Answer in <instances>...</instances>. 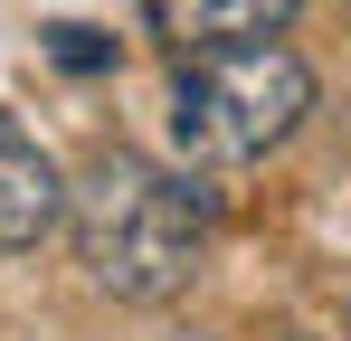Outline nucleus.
<instances>
[{
    "mask_svg": "<svg viewBox=\"0 0 351 341\" xmlns=\"http://www.w3.org/2000/svg\"><path fill=\"white\" fill-rule=\"evenodd\" d=\"M58 218L76 237V266L114 303H171L209 256V190L143 152H95Z\"/></svg>",
    "mask_w": 351,
    "mask_h": 341,
    "instance_id": "f257e3e1",
    "label": "nucleus"
},
{
    "mask_svg": "<svg viewBox=\"0 0 351 341\" xmlns=\"http://www.w3.org/2000/svg\"><path fill=\"white\" fill-rule=\"evenodd\" d=\"M58 209H66L58 162L38 152V133H29L19 114L0 105V256H29V247L58 227Z\"/></svg>",
    "mask_w": 351,
    "mask_h": 341,
    "instance_id": "7ed1b4c3",
    "label": "nucleus"
},
{
    "mask_svg": "<svg viewBox=\"0 0 351 341\" xmlns=\"http://www.w3.org/2000/svg\"><path fill=\"white\" fill-rule=\"evenodd\" d=\"M48 57H58L66 76H105V66H114V38L86 29V19H58V29H48Z\"/></svg>",
    "mask_w": 351,
    "mask_h": 341,
    "instance_id": "39448f33",
    "label": "nucleus"
},
{
    "mask_svg": "<svg viewBox=\"0 0 351 341\" xmlns=\"http://www.w3.org/2000/svg\"><path fill=\"white\" fill-rule=\"evenodd\" d=\"M304 0H143L152 38H171L180 57L190 48H237V38H285Z\"/></svg>",
    "mask_w": 351,
    "mask_h": 341,
    "instance_id": "20e7f679",
    "label": "nucleus"
},
{
    "mask_svg": "<svg viewBox=\"0 0 351 341\" xmlns=\"http://www.w3.org/2000/svg\"><path fill=\"white\" fill-rule=\"evenodd\" d=\"M313 114V66L276 38H237V48H190L171 86V142L190 170H247Z\"/></svg>",
    "mask_w": 351,
    "mask_h": 341,
    "instance_id": "f03ea898",
    "label": "nucleus"
}]
</instances>
